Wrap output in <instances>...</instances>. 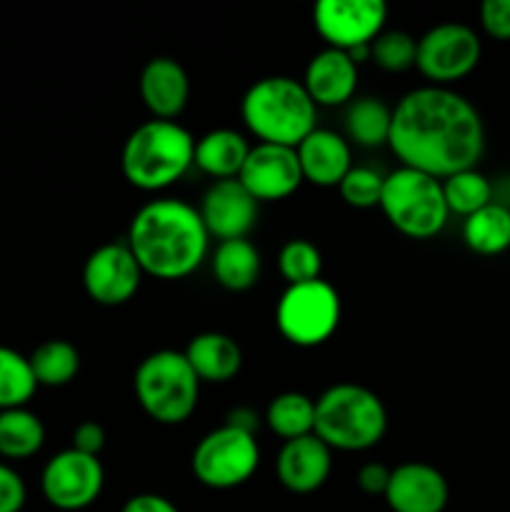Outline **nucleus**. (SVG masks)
<instances>
[{"mask_svg":"<svg viewBox=\"0 0 510 512\" xmlns=\"http://www.w3.org/2000/svg\"><path fill=\"white\" fill-rule=\"evenodd\" d=\"M388 145L403 168L445 180L478 165L485 128L468 98L450 88L425 85L403 95L393 108Z\"/></svg>","mask_w":510,"mask_h":512,"instance_id":"1","label":"nucleus"},{"mask_svg":"<svg viewBox=\"0 0 510 512\" xmlns=\"http://www.w3.org/2000/svg\"><path fill=\"white\" fill-rule=\"evenodd\" d=\"M125 243L145 275L180 280L203 265L210 235L193 205L178 198H158L133 215Z\"/></svg>","mask_w":510,"mask_h":512,"instance_id":"2","label":"nucleus"},{"mask_svg":"<svg viewBox=\"0 0 510 512\" xmlns=\"http://www.w3.org/2000/svg\"><path fill=\"white\" fill-rule=\"evenodd\" d=\"M318 105L305 93L303 83L288 75L260 78L240 103L243 123L260 143L298 148L315 130Z\"/></svg>","mask_w":510,"mask_h":512,"instance_id":"3","label":"nucleus"},{"mask_svg":"<svg viewBox=\"0 0 510 512\" xmlns=\"http://www.w3.org/2000/svg\"><path fill=\"white\" fill-rule=\"evenodd\" d=\"M195 163V140L175 120H148L128 135L120 155L123 175L133 188L158 193L178 183Z\"/></svg>","mask_w":510,"mask_h":512,"instance_id":"4","label":"nucleus"},{"mask_svg":"<svg viewBox=\"0 0 510 512\" xmlns=\"http://www.w3.org/2000/svg\"><path fill=\"white\" fill-rule=\"evenodd\" d=\"M388 430L385 405L373 390L338 383L315 400V430L330 450L363 453L375 448Z\"/></svg>","mask_w":510,"mask_h":512,"instance_id":"5","label":"nucleus"},{"mask_svg":"<svg viewBox=\"0 0 510 512\" xmlns=\"http://www.w3.org/2000/svg\"><path fill=\"white\" fill-rule=\"evenodd\" d=\"M133 385L140 408L160 425L185 423L198 405L200 380L178 350L150 353L135 370Z\"/></svg>","mask_w":510,"mask_h":512,"instance_id":"6","label":"nucleus"},{"mask_svg":"<svg viewBox=\"0 0 510 512\" xmlns=\"http://www.w3.org/2000/svg\"><path fill=\"white\" fill-rule=\"evenodd\" d=\"M378 208L398 233L413 240L435 238L445 228L450 215L443 195V180L403 165L383 178Z\"/></svg>","mask_w":510,"mask_h":512,"instance_id":"7","label":"nucleus"},{"mask_svg":"<svg viewBox=\"0 0 510 512\" xmlns=\"http://www.w3.org/2000/svg\"><path fill=\"white\" fill-rule=\"evenodd\" d=\"M340 295L325 280L288 285L275 308V325L290 345L315 348L338 330Z\"/></svg>","mask_w":510,"mask_h":512,"instance_id":"8","label":"nucleus"},{"mask_svg":"<svg viewBox=\"0 0 510 512\" xmlns=\"http://www.w3.org/2000/svg\"><path fill=\"white\" fill-rule=\"evenodd\" d=\"M260 465L255 435L233 425H220L205 435L193 450V475L213 490H230L248 483Z\"/></svg>","mask_w":510,"mask_h":512,"instance_id":"9","label":"nucleus"},{"mask_svg":"<svg viewBox=\"0 0 510 512\" xmlns=\"http://www.w3.org/2000/svg\"><path fill=\"white\" fill-rule=\"evenodd\" d=\"M480 60V38L463 23H440L418 40L415 68L433 85L448 88L475 70Z\"/></svg>","mask_w":510,"mask_h":512,"instance_id":"10","label":"nucleus"},{"mask_svg":"<svg viewBox=\"0 0 510 512\" xmlns=\"http://www.w3.org/2000/svg\"><path fill=\"white\" fill-rule=\"evenodd\" d=\"M103 485L105 470L100 460L73 448L53 455L40 475V490L45 500L65 512L90 508L103 493Z\"/></svg>","mask_w":510,"mask_h":512,"instance_id":"11","label":"nucleus"},{"mask_svg":"<svg viewBox=\"0 0 510 512\" xmlns=\"http://www.w3.org/2000/svg\"><path fill=\"white\" fill-rule=\"evenodd\" d=\"M388 8L383 0H320L313 8V25L328 48L350 50L370 45L383 33Z\"/></svg>","mask_w":510,"mask_h":512,"instance_id":"12","label":"nucleus"},{"mask_svg":"<svg viewBox=\"0 0 510 512\" xmlns=\"http://www.w3.org/2000/svg\"><path fill=\"white\" fill-rule=\"evenodd\" d=\"M143 275V268L130 253L128 243H105L95 248L85 260L83 285L90 300L115 308V305L133 300Z\"/></svg>","mask_w":510,"mask_h":512,"instance_id":"13","label":"nucleus"},{"mask_svg":"<svg viewBox=\"0 0 510 512\" xmlns=\"http://www.w3.org/2000/svg\"><path fill=\"white\" fill-rule=\"evenodd\" d=\"M238 180L258 203L288 198L303 183L298 153H295V148H285V145H253Z\"/></svg>","mask_w":510,"mask_h":512,"instance_id":"14","label":"nucleus"},{"mask_svg":"<svg viewBox=\"0 0 510 512\" xmlns=\"http://www.w3.org/2000/svg\"><path fill=\"white\" fill-rule=\"evenodd\" d=\"M198 213L210 238H218L220 243L240 240L248 238L258 220V200L243 188L238 178L215 180L203 195Z\"/></svg>","mask_w":510,"mask_h":512,"instance_id":"15","label":"nucleus"},{"mask_svg":"<svg viewBox=\"0 0 510 512\" xmlns=\"http://www.w3.org/2000/svg\"><path fill=\"white\" fill-rule=\"evenodd\" d=\"M385 503L393 512H443L448 505V480L428 463H403L390 470Z\"/></svg>","mask_w":510,"mask_h":512,"instance_id":"16","label":"nucleus"},{"mask_svg":"<svg viewBox=\"0 0 510 512\" xmlns=\"http://www.w3.org/2000/svg\"><path fill=\"white\" fill-rule=\"evenodd\" d=\"M330 470H333V450L318 435L288 440L275 460L280 485L295 495H308L323 488L325 480L330 478Z\"/></svg>","mask_w":510,"mask_h":512,"instance_id":"17","label":"nucleus"},{"mask_svg":"<svg viewBox=\"0 0 510 512\" xmlns=\"http://www.w3.org/2000/svg\"><path fill=\"white\" fill-rule=\"evenodd\" d=\"M140 98L155 120H175L190 98V80L183 65L168 55L148 60L140 73Z\"/></svg>","mask_w":510,"mask_h":512,"instance_id":"18","label":"nucleus"},{"mask_svg":"<svg viewBox=\"0 0 510 512\" xmlns=\"http://www.w3.org/2000/svg\"><path fill=\"white\" fill-rule=\"evenodd\" d=\"M303 88L315 105L333 108L350 103L358 88V65L343 50H320L305 68Z\"/></svg>","mask_w":510,"mask_h":512,"instance_id":"19","label":"nucleus"},{"mask_svg":"<svg viewBox=\"0 0 510 512\" xmlns=\"http://www.w3.org/2000/svg\"><path fill=\"white\" fill-rule=\"evenodd\" d=\"M295 153H298L303 180L318 185V188H335L345 178V173L353 168L348 140L333 130L315 128L295 148Z\"/></svg>","mask_w":510,"mask_h":512,"instance_id":"20","label":"nucleus"},{"mask_svg":"<svg viewBox=\"0 0 510 512\" xmlns=\"http://www.w3.org/2000/svg\"><path fill=\"white\" fill-rule=\"evenodd\" d=\"M190 368L200 383H228L240 373L243 353L230 335L200 333L185 348Z\"/></svg>","mask_w":510,"mask_h":512,"instance_id":"21","label":"nucleus"},{"mask_svg":"<svg viewBox=\"0 0 510 512\" xmlns=\"http://www.w3.org/2000/svg\"><path fill=\"white\" fill-rule=\"evenodd\" d=\"M250 153L248 140L230 128H218L195 140V163L215 180L238 178Z\"/></svg>","mask_w":510,"mask_h":512,"instance_id":"22","label":"nucleus"},{"mask_svg":"<svg viewBox=\"0 0 510 512\" xmlns=\"http://www.w3.org/2000/svg\"><path fill=\"white\" fill-rule=\"evenodd\" d=\"M213 275L225 290L243 293L260 278V253L248 238L225 240L215 248Z\"/></svg>","mask_w":510,"mask_h":512,"instance_id":"23","label":"nucleus"},{"mask_svg":"<svg viewBox=\"0 0 510 512\" xmlns=\"http://www.w3.org/2000/svg\"><path fill=\"white\" fill-rule=\"evenodd\" d=\"M463 240L473 253L500 255L510 248V208L493 200L463 223Z\"/></svg>","mask_w":510,"mask_h":512,"instance_id":"24","label":"nucleus"},{"mask_svg":"<svg viewBox=\"0 0 510 512\" xmlns=\"http://www.w3.org/2000/svg\"><path fill=\"white\" fill-rule=\"evenodd\" d=\"M45 443V428L28 408L0 410V458H33Z\"/></svg>","mask_w":510,"mask_h":512,"instance_id":"25","label":"nucleus"},{"mask_svg":"<svg viewBox=\"0 0 510 512\" xmlns=\"http://www.w3.org/2000/svg\"><path fill=\"white\" fill-rule=\"evenodd\" d=\"M390 123H393V110L373 95L350 100L348 110H345L348 138L363 148H378V145L388 143Z\"/></svg>","mask_w":510,"mask_h":512,"instance_id":"26","label":"nucleus"},{"mask_svg":"<svg viewBox=\"0 0 510 512\" xmlns=\"http://www.w3.org/2000/svg\"><path fill=\"white\" fill-rule=\"evenodd\" d=\"M265 423L285 443L295 438L313 435L315 430V400L303 393H283L270 400L265 410Z\"/></svg>","mask_w":510,"mask_h":512,"instance_id":"27","label":"nucleus"},{"mask_svg":"<svg viewBox=\"0 0 510 512\" xmlns=\"http://www.w3.org/2000/svg\"><path fill=\"white\" fill-rule=\"evenodd\" d=\"M28 360L35 383L45 385V388H63L80 370V355L68 340H48V343L38 345Z\"/></svg>","mask_w":510,"mask_h":512,"instance_id":"28","label":"nucleus"},{"mask_svg":"<svg viewBox=\"0 0 510 512\" xmlns=\"http://www.w3.org/2000/svg\"><path fill=\"white\" fill-rule=\"evenodd\" d=\"M38 390L33 368L18 350L0 345V410L25 408Z\"/></svg>","mask_w":510,"mask_h":512,"instance_id":"29","label":"nucleus"},{"mask_svg":"<svg viewBox=\"0 0 510 512\" xmlns=\"http://www.w3.org/2000/svg\"><path fill=\"white\" fill-rule=\"evenodd\" d=\"M443 195L450 213L468 218V215L478 213L485 205L493 203V185H490V180L483 173L470 168L445 178Z\"/></svg>","mask_w":510,"mask_h":512,"instance_id":"30","label":"nucleus"},{"mask_svg":"<svg viewBox=\"0 0 510 512\" xmlns=\"http://www.w3.org/2000/svg\"><path fill=\"white\" fill-rule=\"evenodd\" d=\"M370 58L375 65L388 73H403L413 68L418 58V40L403 30H383L378 38L370 43Z\"/></svg>","mask_w":510,"mask_h":512,"instance_id":"31","label":"nucleus"},{"mask_svg":"<svg viewBox=\"0 0 510 512\" xmlns=\"http://www.w3.org/2000/svg\"><path fill=\"white\" fill-rule=\"evenodd\" d=\"M278 268L288 285L313 283V280H320L323 258H320V250L308 240H290L280 250Z\"/></svg>","mask_w":510,"mask_h":512,"instance_id":"32","label":"nucleus"},{"mask_svg":"<svg viewBox=\"0 0 510 512\" xmlns=\"http://www.w3.org/2000/svg\"><path fill=\"white\" fill-rule=\"evenodd\" d=\"M338 190L350 208H375V205H380V195H383V175L375 173L373 168H365V165H355L340 180Z\"/></svg>","mask_w":510,"mask_h":512,"instance_id":"33","label":"nucleus"},{"mask_svg":"<svg viewBox=\"0 0 510 512\" xmlns=\"http://www.w3.org/2000/svg\"><path fill=\"white\" fill-rule=\"evenodd\" d=\"M480 25L495 40H510V0H485L480 5Z\"/></svg>","mask_w":510,"mask_h":512,"instance_id":"34","label":"nucleus"},{"mask_svg":"<svg viewBox=\"0 0 510 512\" xmlns=\"http://www.w3.org/2000/svg\"><path fill=\"white\" fill-rule=\"evenodd\" d=\"M28 498L23 478L10 465L0 463V512H20Z\"/></svg>","mask_w":510,"mask_h":512,"instance_id":"35","label":"nucleus"},{"mask_svg":"<svg viewBox=\"0 0 510 512\" xmlns=\"http://www.w3.org/2000/svg\"><path fill=\"white\" fill-rule=\"evenodd\" d=\"M103 448H105V430L100 423H95V420H85V423H80L78 428L73 430V450L98 458V453Z\"/></svg>","mask_w":510,"mask_h":512,"instance_id":"36","label":"nucleus"},{"mask_svg":"<svg viewBox=\"0 0 510 512\" xmlns=\"http://www.w3.org/2000/svg\"><path fill=\"white\" fill-rule=\"evenodd\" d=\"M390 483V470L380 463H368L360 468L358 473V485L363 493L368 495H385Z\"/></svg>","mask_w":510,"mask_h":512,"instance_id":"37","label":"nucleus"},{"mask_svg":"<svg viewBox=\"0 0 510 512\" xmlns=\"http://www.w3.org/2000/svg\"><path fill=\"white\" fill-rule=\"evenodd\" d=\"M120 512H180V510L175 508L168 498H163V495L140 493V495H133Z\"/></svg>","mask_w":510,"mask_h":512,"instance_id":"38","label":"nucleus"},{"mask_svg":"<svg viewBox=\"0 0 510 512\" xmlns=\"http://www.w3.org/2000/svg\"><path fill=\"white\" fill-rule=\"evenodd\" d=\"M225 425H233V428L255 435V430H258V415H255L250 408H235L228 413Z\"/></svg>","mask_w":510,"mask_h":512,"instance_id":"39","label":"nucleus"}]
</instances>
